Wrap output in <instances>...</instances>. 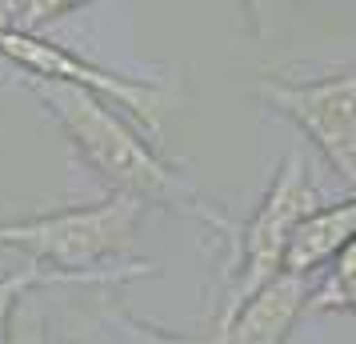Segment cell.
I'll return each instance as SVG.
<instances>
[{
  "mask_svg": "<svg viewBox=\"0 0 356 344\" xmlns=\"http://www.w3.org/2000/svg\"><path fill=\"white\" fill-rule=\"evenodd\" d=\"M24 84L49 108L52 120L65 129L76 156L108 184V193L140 200L145 208H168V213L193 216L220 236L228 232L232 220L225 213H216L209 200L196 193V184L180 168H172L156 152L152 140H145L116 113V104H108L104 97L88 92V88H76V84L36 81V76H24Z\"/></svg>",
  "mask_w": 356,
  "mask_h": 344,
  "instance_id": "1",
  "label": "cell"
},
{
  "mask_svg": "<svg viewBox=\"0 0 356 344\" xmlns=\"http://www.w3.org/2000/svg\"><path fill=\"white\" fill-rule=\"evenodd\" d=\"M145 220V204L132 197H108L88 208H60L24 220H0V248H20L36 264L60 272H104L129 256Z\"/></svg>",
  "mask_w": 356,
  "mask_h": 344,
  "instance_id": "2",
  "label": "cell"
},
{
  "mask_svg": "<svg viewBox=\"0 0 356 344\" xmlns=\"http://www.w3.org/2000/svg\"><path fill=\"white\" fill-rule=\"evenodd\" d=\"M316 208V193H312V177H308V161L292 148L280 161L273 184L264 200L257 204V213L244 224H228V293L216 309V328H225L232 320V312L241 309L248 296L264 288L276 272H284V248L296 229V220Z\"/></svg>",
  "mask_w": 356,
  "mask_h": 344,
  "instance_id": "3",
  "label": "cell"
},
{
  "mask_svg": "<svg viewBox=\"0 0 356 344\" xmlns=\"http://www.w3.org/2000/svg\"><path fill=\"white\" fill-rule=\"evenodd\" d=\"M0 56L8 65H17L24 76H36V81H60V84H76V88H88L104 97L108 104L124 108V113L148 132V136H161L164 116L172 108V97L164 92L161 84L152 81H132V76H120V72H108V68L84 60L76 52L60 49L44 40L40 33H29V28H0Z\"/></svg>",
  "mask_w": 356,
  "mask_h": 344,
  "instance_id": "4",
  "label": "cell"
},
{
  "mask_svg": "<svg viewBox=\"0 0 356 344\" xmlns=\"http://www.w3.org/2000/svg\"><path fill=\"white\" fill-rule=\"evenodd\" d=\"M257 100L268 113L292 120L321 148L328 168L356 188V65L324 81H284L264 76Z\"/></svg>",
  "mask_w": 356,
  "mask_h": 344,
  "instance_id": "5",
  "label": "cell"
},
{
  "mask_svg": "<svg viewBox=\"0 0 356 344\" xmlns=\"http://www.w3.org/2000/svg\"><path fill=\"white\" fill-rule=\"evenodd\" d=\"M308 293H312V277L276 272L220 328L225 344H289L296 320L308 312Z\"/></svg>",
  "mask_w": 356,
  "mask_h": 344,
  "instance_id": "6",
  "label": "cell"
},
{
  "mask_svg": "<svg viewBox=\"0 0 356 344\" xmlns=\"http://www.w3.org/2000/svg\"><path fill=\"white\" fill-rule=\"evenodd\" d=\"M353 236H356V197L340 200V204H324V208L316 204L292 229L289 248H284V272L316 277Z\"/></svg>",
  "mask_w": 356,
  "mask_h": 344,
  "instance_id": "7",
  "label": "cell"
},
{
  "mask_svg": "<svg viewBox=\"0 0 356 344\" xmlns=\"http://www.w3.org/2000/svg\"><path fill=\"white\" fill-rule=\"evenodd\" d=\"M136 277H156V264H116L104 272H60V268H44V264H29L17 272L0 277V344H13V312L33 288H49V284H124Z\"/></svg>",
  "mask_w": 356,
  "mask_h": 344,
  "instance_id": "8",
  "label": "cell"
},
{
  "mask_svg": "<svg viewBox=\"0 0 356 344\" xmlns=\"http://www.w3.org/2000/svg\"><path fill=\"white\" fill-rule=\"evenodd\" d=\"M308 312H356V236L324 264V277L312 280Z\"/></svg>",
  "mask_w": 356,
  "mask_h": 344,
  "instance_id": "9",
  "label": "cell"
},
{
  "mask_svg": "<svg viewBox=\"0 0 356 344\" xmlns=\"http://www.w3.org/2000/svg\"><path fill=\"white\" fill-rule=\"evenodd\" d=\"M92 344H225V332L212 328V332H204V336H172V332L140 325L136 316H129L124 309H116V312L104 316V325L97 328Z\"/></svg>",
  "mask_w": 356,
  "mask_h": 344,
  "instance_id": "10",
  "label": "cell"
},
{
  "mask_svg": "<svg viewBox=\"0 0 356 344\" xmlns=\"http://www.w3.org/2000/svg\"><path fill=\"white\" fill-rule=\"evenodd\" d=\"M92 0H24V8H20V24L17 28H29V33H40L44 24L52 20L68 17V13H81L88 8Z\"/></svg>",
  "mask_w": 356,
  "mask_h": 344,
  "instance_id": "11",
  "label": "cell"
},
{
  "mask_svg": "<svg viewBox=\"0 0 356 344\" xmlns=\"http://www.w3.org/2000/svg\"><path fill=\"white\" fill-rule=\"evenodd\" d=\"M273 0H241V8H244V17H248V24L260 33V20H264V8H268Z\"/></svg>",
  "mask_w": 356,
  "mask_h": 344,
  "instance_id": "12",
  "label": "cell"
},
{
  "mask_svg": "<svg viewBox=\"0 0 356 344\" xmlns=\"http://www.w3.org/2000/svg\"><path fill=\"white\" fill-rule=\"evenodd\" d=\"M353 197H356V193H353Z\"/></svg>",
  "mask_w": 356,
  "mask_h": 344,
  "instance_id": "13",
  "label": "cell"
}]
</instances>
